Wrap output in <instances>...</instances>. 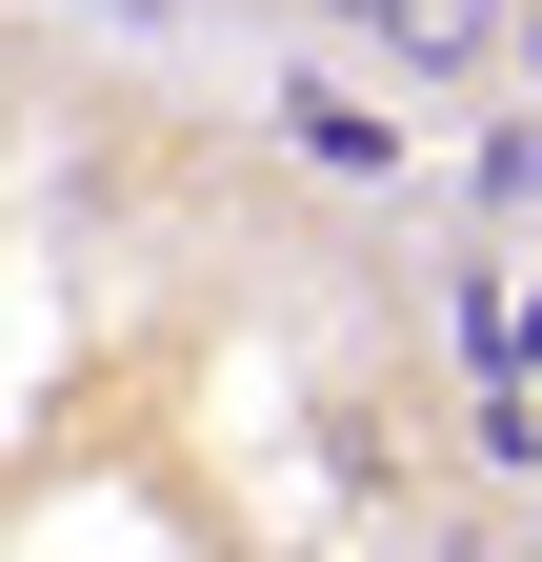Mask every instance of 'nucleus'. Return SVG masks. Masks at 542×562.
<instances>
[{"label":"nucleus","instance_id":"nucleus-1","mask_svg":"<svg viewBox=\"0 0 542 562\" xmlns=\"http://www.w3.org/2000/svg\"><path fill=\"white\" fill-rule=\"evenodd\" d=\"M261 21H302L321 60H362L382 101H522V0H261Z\"/></svg>","mask_w":542,"mask_h":562},{"label":"nucleus","instance_id":"nucleus-2","mask_svg":"<svg viewBox=\"0 0 542 562\" xmlns=\"http://www.w3.org/2000/svg\"><path fill=\"white\" fill-rule=\"evenodd\" d=\"M282 140H302L321 181H402V121H382V81H342V60H302V81H282Z\"/></svg>","mask_w":542,"mask_h":562},{"label":"nucleus","instance_id":"nucleus-3","mask_svg":"<svg viewBox=\"0 0 542 562\" xmlns=\"http://www.w3.org/2000/svg\"><path fill=\"white\" fill-rule=\"evenodd\" d=\"M462 181H483V201H503V222H542V101H503L483 140H462Z\"/></svg>","mask_w":542,"mask_h":562},{"label":"nucleus","instance_id":"nucleus-4","mask_svg":"<svg viewBox=\"0 0 542 562\" xmlns=\"http://www.w3.org/2000/svg\"><path fill=\"white\" fill-rule=\"evenodd\" d=\"M81 21H101V41H201L222 0H81Z\"/></svg>","mask_w":542,"mask_h":562},{"label":"nucleus","instance_id":"nucleus-5","mask_svg":"<svg viewBox=\"0 0 542 562\" xmlns=\"http://www.w3.org/2000/svg\"><path fill=\"white\" fill-rule=\"evenodd\" d=\"M422 562H503V522H483V503H442V522H422Z\"/></svg>","mask_w":542,"mask_h":562},{"label":"nucleus","instance_id":"nucleus-6","mask_svg":"<svg viewBox=\"0 0 542 562\" xmlns=\"http://www.w3.org/2000/svg\"><path fill=\"white\" fill-rule=\"evenodd\" d=\"M522 101H542V0H522Z\"/></svg>","mask_w":542,"mask_h":562}]
</instances>
